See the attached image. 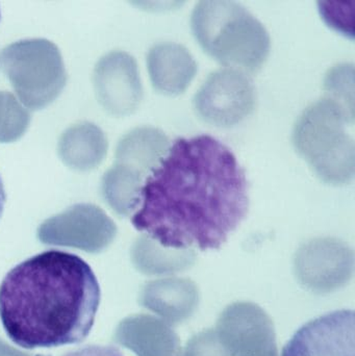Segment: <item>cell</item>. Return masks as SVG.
<instances>
[{
  "label": "cell",
  "instance_id": "277c9868",
  "mask_svg": "<svg viewBox=\"0 0 355 356\" xmlns=\"http://www.w3.org/2000/svg\"><path fill=\"white\" fill-rule=\"evenodd\" d=\"M354 123V112L325 96L308 106L294 125L296 152L327 184L341 186L354 180L355 143L347 131Z\"/></svg>",
  "mask_w": 355,
  "mask_h": 356
},
{
  "label": "cell",
  "instance_id": "8992f818",
  "mask_svg": "<svg viewBox=\"0 0 355 356\" xmlns=\"http://www.w3.org/2000/svg\"><path fill=\"white\" fill-rule=\"evenodd\" d=\"M281 356H355L354 311H336L304 324Z\"/></svg>",
  "mask_w": 355,
  "mask_h": 356
},
{
  "label": "cell",
  "instance_id": "30bf717a",
  "mask_svg": "<svg viewBox=\"0 0 355 356\" xmlns=\"http://www.w3.org/2000/svg\"><path fill=\"white\" fill-rule=\"evenodd\" d=\"M327 97L331 98L354 113V67L340 64L329 69L324 79Z\"/></svg>",
  "mask_w": 355,
  "mask_h": 356
},
{
  "label": "cell",
  "instance_id": "52a82bcc",
  "mask_svg": "<svg viewBox=\"0 0 355 356\" xmlns=\"http://www.w3.org/2000/svg\"><path fill=\"white\" fill-rule=\"evenodd\" d=\"M352 251L335 238H317L300 248L296 269L312 290L329 292L348 280L352 271Z\"/></svg>",
  "mask_w": 355,
  "mask_h": 356
},
{
  "label": "cell",
  "instance_id": "ba28073f",
  "mask_svg": "<svg viewBox=\"0 0 355 356\" xmlns=\"http://www.w3.org/2000/svg\"><path fill=\"white\" fill-rule=\"evenodd\" d=\"M150 79L156 91L168 96L185 92L197 74L198 65L187 47L175 42H160L148 54Z\"/></svg>",
  "mask_w": 355,
  "mask_h": 356
},
{
  "label": "cell",
  "instance_id": "9c48e42d",
  "mask_svg": "<svg viewBox=\"0 0 355 356\" xmlns=\"http://www.w3.org/2000/svg\"><path fill=\"white\" fill-rule=\"evenodd\" d=\"M144 300L149 309L164 317L183 319L195 311L199 293L187 278H162L148 284Z\"/></svg>",
  "mask_w": 355,
  "mask_h": 356
},
{
  "label": "cell",
  "instance_id": "7a4b0ae2",
  "mask_svg": "<svg viewBox=\"0 0 355 356\" xmlns=\"http://www.w3.org/2000/svg\"><path fill=\"white\" fill-rule=\"evenodd\" d=\"M101 288L79 255L49 249L25 259L0 284V321L27 350L83 342L93 330Z\"/></svg>",
  "mask_w": 355,
  "mask_h": 356
},
{
  "label": "cell",
  "instance_id": "8fae6325",
  "mask_svg": "<svg viewBox=\"0 0 355 356\" xmlns=\"http://www.w3.org/2000/svg\"><path fill=\"white\" fill-rule=\"evenodd\" d=\"M62 356H125L118 347L113 345H87L69 351Z\"/></svg>",
  "mask_w": 355,
  "mask_h": 356
},
{
  "label": "cell",
  "instance_id": "6da1fadb",
  "mask_svg": "<svg viewBox=\"0 0 355 356\" xmlns=\"http://www.w3.org/2000/svg\"><path fill=\"white\" fill-rule=\"evenodd\" d=\"M131 224L166 248H220L249 211L235 154L210 135L179 138L146 177Z\"/></svg>",
  "mask_w": 355,
  "mask_h": 356
},
{
  "label": "cell",
  "instance_id": "3957f363",
  "mask_svg": "<svg viewBox=\"0 0 355 356\" xmlns=\"http://www.w3.org/2000/svg\"><path fill=\"white\" fill-rule=\"evenodd\" d=\"M191 29L202 50L227 68L248 74L258 72L270 54L268 31L239 2H197L191 15Z\"/></svg>",
  "mask_w": 355,
  "mask_h": 356
},
{
  "label": "cell",
  "instance_id": "7c38bea8",
  "mask_svg": "<svg viewBox=\"0 0 355 356\" xmlns=\"http://www.w3.org/2000/svg\"><path fill=\"white\" fill-rule=\"evenodd\" d=\"M6 203V192L4 188L3 179H2L1 175H0V219L3 215L4 207Z\"/></svg>",
  "mask_w": 355,
  "mask_h": 356
},
{
  "label": "cell",
  "instance_id": "5b68a950",
  "mask_svg": "<svg viewBox=\"0 0 355 356\" xmlns=\"http://www.w3.org/2000/svg\"><path fill=\"white\" fill-rule=\"evenodd\" d=\"M256 86L247 72L235 68L210 73L193 98V108L204 122L212 127H236L256 110Z\"/></svg>",
  "mask_w": 355,
  "mask_h": 356
}]
</instances>
